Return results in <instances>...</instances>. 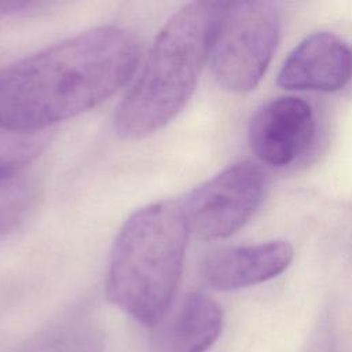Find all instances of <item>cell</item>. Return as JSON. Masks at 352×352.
Listing matches in <instances>:
<instances>
[{"instance_id":"6da1fadb","label":"cell","mask_w":352,"mask_h":352,"mask_svg":"<svg viewBox=\"0 0 352 352\" xmlns=\"http://www.w3.org/2000/svg\"><path fill=\"white\" fill-rule=\"evenodd\" d=\"M139 62L136 37L99 26L0 69V129L34 132L88 111L116 94Z\"/></svg>"},{"instance_id":"7a4b0ae2","label":"cell","mask_w":352,"mask_h":352,"mask_svg":"<svg viewBox=\"0 0 352 352\" xmlns=\"http://www.w3.org/2000/svg\"><path fill=\"white\" fill-rule=\"evenodd\" d=\"M226 1H192L158 32L146 62L116 109L113 126L125 140L147 138L166 126L191 98Z\"/></svg>"},{"instance_id":"3957f363","label":"cell","mask_w":352,"mask_h":352,"mask_svg":"<svg viewBox=\"0 0 352 352\" xmlns=\"http://www.w3.org/2000/svg\"><path fill=\"white\" fill-rule=\"evenodd\" d=\"M188 235L179 201H158L135 210L113 243L106 278L109 301L143 326H158L176 294Z\"/></svg>"},{"instance_id":"277c9868","label":"cell","mask_w":352,"mask_h":352,"mask_svg":"<svg viewBox=\"0 0 352 352\" xmlns=\"http://www.w3.org/2000/svg\"><path fill=\"white\" fill-rule=\"evenodd\" d=\"M279 36L276 4L265 0L226 1L209 54L216 81L246 92L263 78Z\"/></svg>"},{"instance_id":"5b68a950","label":"cell","mask_w":352,"mask_h":352,"mask_svg":"<svg viewBox=\"0 0 352 352\" xmlns=\"http://www.w3.org/2000/svg\"><path fill=\"white\" fill-rule=\"evenodd\" d=\"M264 182L257 164L241 161L191 190L179 201L190 234L220 239L236 232L256 212Z\"/></svg>"},{"instance_id":"8992f818","label":"cell","mask_w":352,"mask_h":352,"mask_svg":"<svg viewBox=\"0 0 352 352\" xmlns=\"http://www.w3.org/2000/svg\"><path fill=\"white\" fill-rule=\"evenodd\" d=\"M315 135L311 106L294 96L265 103L249 125V143L254 155L271 166H285L302 154Z\"/></svg>"},{"instance_id":"52a82bcc","label":"cell","mask_w":352,"mask_h":352,"mask_svg":"<svg viewBox=\"0 0 352 352\" xmlns=\"http://www.w3.org/2000/svg\"><path fill=\"white\" fill-rule=\"evenodd\" d=\"M352 78V48L330 32L305 37L285 59L278 84L286 89L333 92Z\"/></svg>"},{"instance_id":"ba28073f","label":"cell","mask_w":352,"mask_h":352,"mask_svg":"<svg viewBox=\"0 0 352 352\" xmlns=\"http://www.w3.org/2000/svg\"><path fill=\"white\" fill-rule=\"evenodd\" d=\"M294 250L286 241L219 249L201 264L202 280L214 290L230 292L270 280L292 263Z\"/></svg>"},{"instance_id":"9c48e42d","label":"cell","mask_w":352,"mask_h":352,"mask_svg":"<svg viewBox=\"0 0 352 352\" xmlns=\"http://www.w3.org/2000/svg\"><path fill=\"white\" fill-rule=\"evenodd\" d=\"M155 327L154 352H205L221 334L223 312L209 296L190 293L175 314Z\"/></svg>"},{"instance_id":"30bf717a","label":"cell","mask_w":352,"mask_h":352,"mask_svg":"<svg viewBox=\"0 0 352 352\" xmlns=\"http://www.w3.org/2000/svg\"><path fill=\"white\" fill-rule=\"evenodd\" d=\"M37 199V179L21 161L0 158V236L15 230Z\"/></svg>"},{"instance_id":"8fae6325","label":"cell","mask_w":352,"mask_h":352,"mask_svg":"<svg viewBox=\"0 0 352 352\" xmlns=\"http://www.w3.org/2000/svg\"><path fill=\"white\" fill-rule=\"evenodd\" d=\"M15 352H102V341L91 324L66 322L38 333Z\"/></svg>"}]
</instances>
